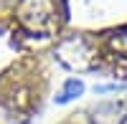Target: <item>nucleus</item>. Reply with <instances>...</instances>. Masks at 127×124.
Here are the masks:
<instances>
[{"instance_id":"39448f33","label":"nucleus","mask_w":127,"mask_h":124,"mask_svg":"<svg viewBox=\"0 0 127 124\" xmlns=\"http://www.w3.org/2000/svg\"><path fill=\"white\" fill-rule=\"evenodd\" d=\"M84 91V84L81 81H76V79H71V81H66V89H64V94L59 96V101L64 104V101H69V99H74V96H79Z\"/></svg>"},{"instance_id":"f03ea898","label":"nucleus","mask_w":127,"mask_h":124,"mask_svg":"<svg viewBox=\"0 0 127 124\" xmlns=\"http://www.w3.org/2000/svg\"><path fill=\"white\" fill-rule=\"evenodd\" d=\"M59 58L66 63L69 68H89L92 66V56H94V51L89 46V41L87 38H66V41H61V46H59Z\"/></svg>"},{"instance_id":"20e7f679","label":"nucleus","mask_w":127,"mask_h":124,"mask_svg":"<svg viewBox=\"0 0 127 124\" xmlns=\"http://www.w3.org/2000/svg\"><path fill=\"white\" fill-rule=\"evenodd\" d=\"M107 46H109L112 53L127 56V28L125 30H117V33H109L107 36Z\"/></svg>"},{"instance_id":"f257e3e1","label":"nucleus","mask_w":127,"mask_h":124,"mask_svg":"<svg viewBox=\"0 0 127 124\" xmlns=\"http://www.w3.org/2000/svg\"><path fill=\"white\" fill-rule=\"evenodd\" d=\"M15 15L23 28L33 33H48L56 25V3L54 0H18Z\"/></svg>"},{"instance_id":"7ed1b4c3","label":"nucleus","mask_w":127,"mask_h":124,"mask_svg":"<svg viewBox=\"0 0 127 124\" xmlns=\"http://www.w3.org/2000/svg\"><path fill=\"white\" fill-rule=\"evenodd\" d=\"M127 122V101H102L89 111V124H125Z\"/></svg>"},{"instance_id":"423d86ee","label":"nucleus","mask_w":127,"mask_h":124,"mask_svg":"<svg viewBox=\"0 0 127 124\" xmlns=\"http://www.w3.org/2000/svg\"><path fill=\"white\" fill-rule=\"evenodd\" d=\"M0 3H3V0H0Z\"/></svg>"}]
</instances>
